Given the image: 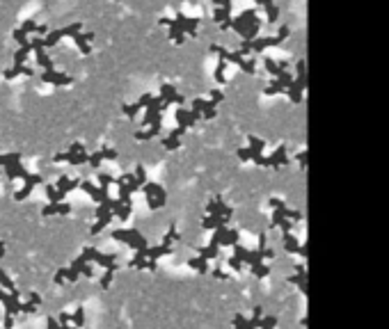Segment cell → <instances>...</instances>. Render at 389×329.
Instances as JSON below:
<instances>
[{
    "mask_svg": "<svg viewBox=\"0 0 389 329\" xmlns=\"http://www.w3.org/2000/svg\"><path fill=\"white\" fill-rule=\"evenodd\" d=\"M113 238L115 240H121V242H126V245H131L137 252V249H144L147 245V238H144L140 231H135V229H117V231H113Z\"/></svg>",
    "mask_w": 389,
    "mask_h": 329,
    "instance_id": "cell-1",
    "label": "cell"
},
{
    "mask_svg": "<svg viewBox=\"0 0 389 329\" xmlns=\"http://www.w3.org/2000/svg\"><path fill=\"white\" fill-rule=\"evenodd\" d=\"M142 190H144V195H147V206H149L151 210L165 206V201H167V192H165L158 183H149V181H147V183L142 185Z\"/></svg>",
    "mask_w": 389,
    "mask_h": 329,
    "instance_id": "cell-2",
    "label": "cell"
},
{
    "mask_svg": "<svg viewBox=\"0 0 389 329\" xmlns=\"http://www.w3.org/2000/svg\"><path fill=\"white\" fill-rule=\"evenodd\" d=\"M113 201L115 199H110V197H105L103 201L98 203V208H97V217H98V222L94 226H92V233H101L105 229V226L113 222Z\"/></svg>",
    "mask_w": 389,
    "mask_h": 329,
    "instance_id": "cell-3",
    "label": "cell"
},
{
    "mask_svg": "<svg viewBox=\"0 0 389 329\" xmlns=\"http://www.w3.org/2000/svg\"><path fill=\"white\" fill-rule=\"evenodd\" d=\"M80 28H82L80 23H71V25H64V28H60V30H51L44 37V48H51V46H55L62 37H74V35H78V32H80Z\"/></svg>",
    "mask_w": 389,
    "mask_h": 329,
    "instance_id": "cell-4",
    "label": "cell"
},
{
    "mask_svg": "<svg viewBox=\"0 0 389 329\" xmlns=\"http://www.w3.org/2000/svg\"><path fill=\"white\" fill-rule=\"evenodd\" d=\"M174 117H176V124L181 128H193L197 121H202V114L194 112V110H186V108H179L174 112Z\"/></svg>",
    "mask_w": 389,
    "mask_h": 329,
    "instance_id": "cell-5",
    "label": "cell"
},
{
    "mask_svg": "<svg viewBox=\"0 0 389 329\" xmlns=\"http://www.w3.org/2000/svg\"><path fill=\"white\" fill-rule=\"evenodd\" d=\"M41 80L44 82H51V85H74V78L67 73H60V71H44L41 73Z\"/></svg>",
    "mask_w": 389,
    "mask_h": 329,
    "instance_id": "cell-6",
    "label": "cell"
},
{
    "mask_svg": "<svg viewBox=\"0 0 389 329\" xmlns=\"http://www.w3.org/2000/svg\"><path fill=\"white\" fill-rule=\"evenodd\" d=\"M87 156H90L87 151H85V153H71V151H67V153H58V156H55V163H69L76 167V164L87 163Z\"/></svg>",
    "mask_w": 389,
    "mask_h": 329,
    "instance_id": "cell-7",
    "label": "cell"
},
{
    "mask_svg": "<svg viewBox=\"0 0 389 329\" xmlns=\"http://www.w3.org/2000/svg\"><path fill=\"white\" fill-rule=\"evenodd\" d=\"M37 183H41V176H39V174H28V179H25V185H23V190L14 192V199H16V201H23V199H25V197L32 192V187L37 185Z\"/></svg>",
    "mask_w": 389,
    "mask_h": 329,
    "instance_id": "cell-8",
    "label": "cell"
},
{
    "mask_svg": "<svg viewBox=\"0 0 389 329\" xmlns=\"http://www.w3.org/2000/svg\"><path fill=\"white\" fill-rule=\"evenodd\" d=\"M181 135H186V128H181V126H179V128H174V130H170V133H167V137L163 140V146H165L167 151L179 149V146H181V142H179Z\"/></svg>",
    "mask_w": 389,
    "mask_h": 329,
    "instance_id": "cell-9",
    "label": "cell"
},
{
    "mask_svg": "<svg viewBox=\"0 0 389 329\" xmlns=\"http://www.w3.org/2000/svg\"><path fill=\"white\" fill-rule=\"evenodd\" d=\"M80 187L82 190H85V192H87V195L92 197V199H94V201H103L105 197H108V192H105V190H101V187H97L94 185V183H90V181H80Z\"/></svg>",
    "mask_w": 389,
    "mask_h": 329,
    "instance_id": "cell-10",
    "label": "cell"
},
{
    "mask_svg": "<svg viewBox=\"0 0 389 329\" xmlns=\"http://www.w3.org/2000/svg\"><path fill=\"white\" fill-rule=\"evenodd\" d=\"M92 39H94V32H87V35H80V32H78V35H74V41H76V46L80 48L82 55H90L92 48L87 41H92Z\"/></svg>",
    "mask_w": 389,
    "mask_h": 329,
    "instance_id": "cell-11",
    "label": "cell"
},
{
    "mask_svg": "<svg viewBox=\"0 0 389 329\" xmlns=\"http://www.w3.org/2000/svg\"><path fill=\"white\" fill-rule=\"evenodd\" d=\"M35 75V71H32L30 67H25V64H14L12 69H7L5 71V80H14L16 75Z\"/></svg>",
    "mask_w": 389,
    "mask_h": 329,
    "instance_id": "cell-12",
    "label": "cell"
},
{
    "mask_svg": "<svg viewBox=\"0 0 389 329\" xmlns=\"http://www.w3.org/2000/svg\"><path fill=\"white\" fill-rule=\"evenodd\" d=\"M78 185H80V181H74V179H69V176H60V179H58V190L64 192V195L71 192V190H76Z\"/></svg>",
    "mask_w": 389,
    "mask_h": 329,
    "instance_id": "cell-13",
    "label": "cell"
},
{
    "mask_svg": "<svg viewBox=\"0 0 389 329\" xmlns=\"http://www.w3.org/2000/svg\"><path fill=\"white\" fill-rule=\"evenodd\" d=\"M193 110H194V112H199V114H204V112H209V110H215V103H213V101H206V98H194V101H193Z\"/></svg>",
    "mask_w": 389,
    "mask_h": 329,
    "instance_id": "cell-14",
    "label": "cell"
},
{
    "mask_svg": "<svg viewBox=\"0 0 389 329\" xmlns=\"http://www.w3.org/2000/svg\"><path fill=\"white\" fill-rule=\"evenodd\" d=\"M35 60H37V64L41 69H46V71H53V60L48 57V53L41 48V51H35Z\"/></svg>",
    "mask_w": 389,
    "mask_h": 329,
    "instance_id": "cell-15",
    "label": "cell"
},
{
    "mask_svg": "<svg viewBox=\"0 0 389 329\" xmlns=\"http://www.w3.org/2000/svg\"><path fill=\"white\" fill-rule=\"evenodd\" d=\"M188 265H190L193 270H197L199 274H206V272H209V261H206V258H202V256H199V258H190V261H188Z\"/></svg>",
    "mask_w": 389,
    "mask_h": 329,
    "instance_id": "cell-16",
    "label": "cell"
},
{
    "mask_svg": "<svg viewBox=\"0 0 389 329\" xmlns=\"http://www.w3.org/2000/svg\"><path fill=\"white\" fill-rule=\"evenodd\" d=\"M158 133H160V128H158V126H149V130H137V133H135V140L147 142V140H154Z\"/></svg>",
    "mask_w": 389,
    "mask_h": 329,
    "instance_id": "cell-17",
    "label": "cell"
},
{
    "mask_svg": "<svg viewBox=\"0 0 389 329\" xmlns=\"http://www.w3.org/2000/svg\"><path fill=\"white\" fill-rule=\"evenodd\" d=\"M46 197H48V201H51V203H62L64 192H60L55 185H46Z\"/></svg>",
    "mask_w": 389,
    "mask_h": 329,
    "instance_id": "cell-18",
    "label": "cell"
},
{
    "mask_svg": "<svg viewBox=\"0 0 389 329\" xmlns=\"http://www.w3.org/2000/svg\"><path fill=\"white\" fill-rule=\"evenodd\" d=\"M217 249H220V245H215V242H209L206 247H199V256H202V258H206V261H209V258H215Z\"/></svg>",
    "mask_w": 389,
    "mask_h": 329,
    "instance_id": "cell-19",
    "label": "cell"
},
{
    "mask_svg": "<svg viewBox=\"0 0 389 329\" xmlns=\"http://www.w3.org/2000/svg\"><path fill=\"white\" fill-rule=\"evenodd\" d=\"M32 53L30 44L28 46H19V51L14 53V64H25V60H28V55Z\"/></svg>",
    "mask_w": 389,
    "mask_h": 329,
    "instance_id": "cell-20",
    "label": "cell"
},
{
    "mask_svg": "<svg viewBox=\"0 0 389 329\" xmlns=\"http://www.w3.org/2000/svg\"><path fill=\"white\" fill-rule=\"evenodd\" d=\"M71 322H74L76 329H80L82 325H85V311H82V309H76V313L71 315Z\"/></svg>",
    "mask_w": 389,
    "mask_h": 329,
    "instance_id": "cell-21",
    "label": "cell"
},
{
    "mask_svg": "<svg viewBox=\"0 0 389 329\" xmlns=\"http://www.w3.org/2000/svg\"><path fill=\"white\" fill-rule=\"evenodd\" d=\"M87 163H90V167H98V164L103 163V151H94V153H90V156H87Z\"/></svg>",
    "mask_w": 389,
    "mask_h": 329,
    "instance_id": "cell-22",
    "label": "cell"
},
{
    "mask_svg": "<svg viewBox=\"0 0 389 329\" xmlns=\"http://www.w3.org/2000/svg\"><path fill=\"white\" fill-rule=\"evenodd\" d=\"M133 176H135V181H137V185H140V187L147 183V174H144V167H142V164H137V167H135Z\"/></svg>",
    "mask_w": 389,
    "mask_h": 329,
    "instance_id": "cell-23",
    "label": "cell"
},
{
    "mask_svg": "<svg viewBox=\"0 0 389 329\" xmlns=\"http://www.w3.org/2000/svg\"><path fill=\"white\" fill-rule=\"evenodd\" d=\"M113 183H115V179L110 176V174H101V176H98V187L105 190V192H108V187L113 185Z\"/></svg>",
    "mask_w": 389,
    "mask_h": 329,
    "instance_id": "cell-24",
    "label": "cell"
},
{
    "mask_svg": "<svg viewBox=\"0 0 389 329\" xmlns=\"http://www.w3.org/2000/svg\"><path fill=\"white\" fill-rule=\"evenodd\" d=\"M225 69H227V60H220L215 67V80L217 82H225Z\"/></svg>",
    "mask_w": 389,
    "mask_h": 329,
    "instance_id": "cell-25",
    "label": "cell"
},
{
    "mask_svg": "<svg viewBox=\"0 0 389 329\" xmlns=\"http://www.w3.org/2000/svg\"><path fill=\"white\" fill-rule=\"evenodd\" d=\"M137 110H142V108H140V103H131V105H124V114H126V117H131V119H135V114H137Z\"/></svg>",
    "mask_w": 389,
    "mask_h": 329,
    "instance_id": "cell-26",
    "label": "cell"
},
{
    "mask_svg": "<svg viewBox=\"0 0 389 329\" xmlns=\"http://www.w3.org/2000/svg\"><path fill=\"white\" fill-rule=\"evenodd\" d=\"M14 39L19 41V46H28V44H30V39H28V35H25V32L21 30V28H16V30H14Z\"/></svg>",
    "mask_w": 389,
    "mask_h": 329,
    "instance_id": "cell-27",
    "label": "cell"
},
{
    "mask_svg": "<svg viewBox=\"0 0 389 329\" xmlns=\"http://www.w3.org/2000/svg\"><path fill=\"white\" fill-rule=\"evenodd\" d=\"M0 286H2V288H7V291H14V281L2 272V268H0Z\"/></svg>",
    "mask_w": 389,
    "mask_h": 329,
    "instance_id": "cell-28",
    "label": "cell"
},
{
    "mask_svg": "<svg viewBox=\"0 0 389 329\" xmlns=\"http://www.w3.org/2000/svg\"><path fill=\"white\" fill-rule=\"evenodd\" d=\"M117 272V270H105V274H103V279H101V286L103 288H110V284H113V274Z\"/></svg>",
    "mask_w": 389,
    "mask_h": 329,
    "instance_id": "cell-29",
    "label": "cell"
},
{
    "mask_svg": "<svg viewBox=\"0 0 389 329\" xmlns=\"http://www.w3.org/2000/svg\"><path fill=\"white\" fill-rule=\"evenodd\" d=\"M35 311H37V304H32V302L21 304V313H35Z\"/></svg>",
    "mask_w": 389,
    "mask_h": 329,
    "instance_id": "cell-30",
    "label": "cell"
},
{
    "mask_svg": "<svg viewBox=\"0 0 389 329\" xmlns=\"http://www.w3.org/2000/svg\"><path fill=\"white\" fill-rule=\"evenodd\" d=\"M103 151V160H115L117 158V151L115 149H101Z\"/></svg>",
    "mask_w": 389,
    "mask_h": 329,
    "instance_id": "cell-31",
    "label": "cell"
},
{
    "mask_svg": "<svg viewBox=\"0 0 389 329\" xmlns=\"http://www.w3.org/2000/svg\"><path fill=\"white\" fill-rule=\"evenodd\" d=\"M209 101H213V103H220V101H222V91H217V90H213V91H211V98H209Z\"/></svg>",
    "mask_w": 389,
    "mask_h": 329,
    "instance_id": "cell-32",
    "label": "cell"
},
{
    "mask_svg": "<svg viewBox=\"0 0 389 329\" xmlns=\"http://www.w3.org/2000/svg\"><path fill=\"white\" fill-rule=\"evenodd\" d=\"M80 274H85V277H94V270H92L90 268V265H87V263H85V265H82V268H80Z\"/></svg>",
    "mask_w": 389,
    "mask_h": 329,
    "instance_id": "cell-33",
    "label": "cell"
},
{
    "mask_svg": "<svg viewBox=\"0 0 389 329\" xmlns=\"http://www.w3.org/2000/svg\"><path fill=\"white\" fill-rule=\"evenodd\" d=\"M69 151H71V153H85V146H82V144H71V146H69Z\"/></svg>",
    "mask_w": 389,
    "mask_h": 329,
    "instance_id": "cell-34",
    "label": "cell"
},
{
    "mask_svg": "<svg viewBox=\"0 0 389 329\" xmlns=\"http://www.w3.org/2000/svg\"><path fill=\"white\" fill-rule=\"evenodd\" d=\"M55 284H58V286L64 284V270H58V274H55Z\"/></svg>",
    "mask_w": 389,
    "mask_h": 329,
    "instance_id": "cell-35",
    "label": "cell"
},
{
    "mask_svg": "<svg viewBox=\"0 0 389 329\" xmlns=\"http://www.w3.org/2000/svg\"><path fill=\"white\" fill-rule=\"evenodd\" d=\"M58 320H60V325H69V322H71V315H69V313H60V318H58Z\"/></svg>",
    "mask_w": 389,
    "mask_h": 329,
    "instance_id": "cell-36",
    "label": "cell"
},
{
    "mask_svg": "<svg viewBox=\"0 0 389 329\" xmlns=\"http://www.w3.org/2000/svg\"><path fill=\"white\" fill-rule=\"evenodd\" d=\"M30 302H32V304H37V307L41 304V297H39V292H30Z\"/></svg>",
    "mask_w": 389,
    "mask_h": 329,
    "instance_id": "cell-37",
    "label": "cell"
},
{
    "mask_svg": "<svg viewBox=\"0 0 389 329\" xmlns=\"http://www.w3.org/2000/svg\"><path fill=\"white\" fill-rule=\"evenodd\" d=\"M48 329H60V322L55 318H48Z\"/></svg>",
    "mask_w": 389,
    "mask_h": 329,
    "instance_id": "cell-38",
    "label": "cell"
},
{
    "mask_svg": "<svg viewBox=\"0 0 389 329\" xmlns=\"http://www.w3.org/2000/svg\"><path fill=\"white\" fill-rule=\"evenodd\" d=\"M232 268L233 270H240V261H238V258H232Z\"/></svg>",
    "mask_w": 389,
    "mask_h": 329,
    "instance_id": "cell-39",
    "label": "cell"
},
{
    "mask_svg": "<svg viewBox=\"0 0 389 329\" xmlns=\"http://www.w3.org/2000/svg\"><path fill=\"white\" fill-rule=\"evenodd\" d=\"M213 274H215L217 279H222V277H225V274H222V270H220V268H217V270H213Z\"/></svg>",
    "mask_w": 389,
    "mask_h": 329,
    "instance_id": "cell-40",
    "label": "cell"
},
{
    "mask_svg": "<svg viewBox=\"0 0 389 329\" xmlns=\"http://www.w3.org/2000/svg\"><path fill=\"white\" fill-rule=\"evenodd\" d=\"M2 256H5V245L0 242V258H2Z\"/></svg>",
    "mask_w": 389,
    "mask_h": 329,
    "instance_id": "cell-41",
    "label": "cell"
},
{
    "mask_svg": "<svg viewBox=\"0 0 389 329\" xmlns=\"http://www.w3.org/2000/svg\"><path fill=\"white\" fill-rule=\"evenodd\" d=\"M60 329H76L74 325H60Z\"/></svg>",
    "mask_w": 389,
    "mask_h": 329,
    "instance_id": "cell-42",
    "label": "cell"
}]
</instances>
